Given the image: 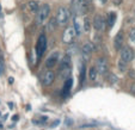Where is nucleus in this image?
<instances>
[{"mask_svg":"<svg viewBox=\"0 0 135 130\" xmlns=\"http://www.w3.org/2000/svg\"><path fill=\"white\" fill-rule=\"evenodd\" d=\"M132 92H133V93H135V84L132 85Z\"/></svg>","mask_w":135,"mask_h":130,"instance_id":"obj_27","label":"nucleus"},{"mask_svg":"<svg viewBox=\"0 0 135 130\" xmlns=\"http://www.w3.org/2000/svg\"><path fill=\"white\" fill-rule=\"evenodd\" d=\"M74 30H75V33H76V35H80V28H79V24H78V21H76V18L74 19Z\"/></svg>","mask_w":135,"mask_h":130,"instance_id":"obj_22","label":"nucleus"},{"mask_svg":"<svg viewBox=\"0 0 135 130\" xmlns=\"http://www.w3.org/2000/svg\"><path fill=\"white\" fill-rule=\"evenodd\" d=\"M4 73V61H3V55L0 54V75Z\"/></svg>","mask_w":135,"mask_h":130,"instance_id":"obj_24","label":"nucleus"},{"mask_svg":"<svg viewBox=\"0 0 135 130\" xmlns=\"http://www.w3.org/2000/svg\"><path fill=\"white\" fill-rule=\"evenodd\" d=\"M116 18H117V16H116L115 12H110L109 14H108V18H107L108 28H112V26H114L115 22H116Z\"/></svg>","mask_w":135,"mask_h":130,"instance_id":"obj_14","label":"nucleus"},{"mask_svg":"<svg viewBox=\"0 0 135 130\" xmlns=\"http://www.w3.org/2000/svg\"><path fill=\"white\" fill-rule=\"evenodd\" d=\"M85 71H86V69H85V64L81 63L80 64V82H81V84L85 81Z\"/></svg>","mask_w":135,"mask_h":130,"instance_id":"obj_18","label":"nucleus"},{"mask_svg":"<svg viewBox=\"0 0 135 130\" xmlns=\"http://www.w3.org/2000/svg\"><path fill=\"white\" fill-rule=\"evenodd\" d=\"M108 79H109V81L111 82V84H115V82L117 81V77L114 75V74H109V75H108Z\"/></svg>","mask_w":135,"mask_h":130,"instance_id":"obj_21","label":"nucleus"},{"mask_svg":"<svg viewBox=\"0 0 135 130\" xmlns=\"http://www.w3.org/2000/svg\"><path fill=\"white\" fill-rule=\"evenodd\" d=\"M87 1H89V3H90V1H92V0H87Z\"/></svg>","mask_w":135,"mask_h":130,"instance_id":"obj_31","label":"nucleus"},{"mask_svg":"<svg viewBox=\"0 0 135 130\" xmlns=\"http://www.w3.org/2000/svg\"><path fill=\"white\" fill-rule=\"evenodd\" d=\"M0 13H1V6H0Z\"/></svg>","mask_w":135,"mask_h":130,"instance_id":"obj_30","label":"nucleus"},{"mask_svg":"<svg viewBox=\"0 0 135 130\" xmlns=\"http://www.w3.org/2000/svg\"><path fill=\"white\" fill-rule=\"evenodd\" d=\"M97 73L98 74H105L108 72V60L105 57H100L97 60Z\"/></svg>","mask_w":135,"mask_h":130,"instance_id":"obj_7","label":"nucleus"},{"mask_svg":"<svg viewBox=\"0 0 135 130\" xmlns=\"http://www.w3.org/2000/svg\"><path fill=\"white\" fill-rule=\"evenodd\" d=\"M69 18V12L65 7H59L57 10V14H56V24L60 25H65L67 23Z\"/></svg>","mask_w":135,"mask_h":130,"instance_id":"obj_2","label":"nucleus"},{"mask_svg":"<svg viewBox=\"0 0 135 130\" xmlns=\"http://www.w3.org/2000/svg\"><path fill=\"white\" fill-rule=\"evenodd\" d=\"M75 36H76V33H75L74 28H67L64 32V36H62V41H64V43L71 44L74 41Z\"/></svg>","mask_w":135,"mask_h":130,"instance_id":"obj_5","label":"nucleus"},{"mask_svg":"<svg viewBox=\"0 0 135 130\" xmlns=\"http://www.w3.org/2000/svg\"><path fill=\"white\" fill-rule=\"evenodd\" d=\"M112 3H114V5H120L122 3V0H112Z\"/></svg>","mask_w":135,"mask_h":130,"instance_id":"obj_25","label":"nucleus"},{"mask_svg":"<svg viewBox=\"0 0 135 130\" xmlns=\"http://www.w3.org/2000/svg\"><path fill=\"white\" fill-rule=\"evenodd\" d=\"M107 1H108V0H100V3H102V4H107Z\"/></svg>","mask_w":135,"mask_h":130,"instance_id":"obj_29","label":"nucleus"},{"mask_svg":"<svg viewBox=\"0 0 135 130\" xmlns=\"http://www.w3.org/2000/svg\"><path fill=\"white\" fill-rule=\"evenodd\" d=\"M87 7H89V1L87 0H78L76 3V12L78 14H85L87 11Z\"/></svg>","mask_w":135,"mask_h":130,"instance_id":"obj_9","label":"nucleus"},{"mask_svg":"<svg viewBox=\"0 0 135 130\" xmlns=\"http://www.w3.org/2000/svg\"><path fill=\"white\" fill-rule=\"evenodd\" d=\"M84 30L86 31V32H89V31L91 30V22H90V19L87 17L84 19Z\"/></svg>","mask_w":135,"mask_h":130,"instance_id":"obj_19","label":"nucleus"},{"mask_svg":"<svg viewBox=\"0 0 135 130\" xmlns=\"http://www.w3.org/2000/svg\"><path fill=\"white\" fill-rule=\"evenodd\" d=\"M37 18H36V21H37V24H43L44 21H46L47 18L49 16V12H50V7H49L47 4H43L41 7L38 8L37 11Z\"/></svg>","mask_w":135,"mask_h":130,"instance_id":"obj_1","label":"nucleus"},{"mask_svg":"<svg viewBox=\"0 0 135 130\" xmlns=\"http://www.w3.org/2000/svg\"><path fill=\"white\" fill-rule=\"evenodd\" d=\"M54 80H55V74L51 71L44 72V74L42 75V84H43L44 86H50L54 82Z\"/></svg>","mask_w":135,"mask_h":130,"instance_id":"obj_8","label":"nucleus"},{"mask_svg":"<svg viewBox=\"0 0 135 130\" xmlns=\"http://www.w3.org/2000/svg\"><path fill=\"white\" fill-rule=\"evenodd\" d=\"M8 84H13V78H8Z\"/></svg>","mask_w":135,"mask_h":130,"instance_id":"obj_26","label":"nucleus"},{"mask_svg":"<svg viewBox=\"0 0 135 130\" xmlns=\"http://www.w3.org/2000/svg\"><path fill=\"white\" fill-rule=\"evenodd\" d=\"M114 46L117 50H120V49L122 48V46H123V35H122V32H118L117 35H116L115 41H114Z\"/></svg>","mask_w":135,"mask_h":130,"instance_id":"obj_13","label":"nucleus"},{"mask_svg":"<svg viewBox=\"0 0 135 130\" xmlns=\"http://www.w3.org/2000/svg\"><path fill=\"white\" fill-rule=\"evenodd\" d=\"M134 59V51L130 47H124V48H121V60L124 62H130Z\"/></svg>","mask_w":135,"mask_h":130,"instance_id":"obj_4","label":"nucleus"},{"mask_svg":"<svg viewBox=\"0 0 135 130\" xmlns=\"http://www.w3.org/2000/svg\"><path fill=\"white\" fill-rule=\"evenodd\" d=\"M69 64H71V56L67 54V55H65V56L62 57L61 61H60V68H64V67H69Z\"/></svg>","mask_w":135,"mask_h":130,"instance_id":"obj_15","label":"nucleus"},{"mask_svg":"<svg viewBox=\"0 0 135 130\" xmlns=\"http://www.w3.org/2000/svg\"><path fill=\"white\" fill-rule=\"evenodd\" d=\"M97 69H96V67H91L90 68V73H89V78L90 80H92V81H94V80L97 79Z\"/></svg>","mask_w":135,"mask_h":130,"instance_id":"obj_17","label":"nucleus"},{"mask_svg":"<svg viewBox=\"0 0 135 130\" xmlns=\"http://www.w3.org/2000/svg\"><path fill=\"white\" fill-rule=\"evenodd\" d=\"M93 50H94V46L91 43V42H87V43H85L84 46H83V49H81V51H83V54H84L85 57L89 56V55H91Z\"/></svg>","mask_w":135,"mask_h":130,"instance_id":"obj_12","label":"nucleus"},{"mask_svg":"<svg viewBox=\"0 0 135 130\" xmlns=\"http://www.w3.org/2000/svg\"><path fill=\"white\" fill-rule=\"evenodd\" d=\"M47 49V37L44 35H41L38 37V41H37V47H36V50H37V57L41 59L42 55L44 54Z\"/></svg>","mask_w":135,"mask_h":130,"instance_id":"obj_3","label":"nucleus"},{"mask_svg":"<svg viewBox=\"0 0 135 130\" xmlns=\"http://www.w3.org/2000/svg\"><path fill=\"white\" fill-rule=\"evenodd\" d=\"M72 85H73V80H72V78H67L66 81H65L64 88H62V97L64 98H66L67 96L69 94L71 88H72Z\"/></svg>","mask_w":135,"mask_h":130,"instance_id":"obj_11","label":"nucleus"},{"mask_svg":"<svg viewBox=\"0 0 135 130\" xmlns=\"http://www.w3.org/2000/svg\"><path fill=\"white\" fill-rule=\"evenodd\" d=\"M28 7H29V10H30L31 12H37L38 8H40V3L35 1V0L29 1V3H28Z\"/></svg>","mask_w":135,"mask_h":130,"instance_id":"obj_16","label":"nucleus"},{"mask_svg":"<svg viewBox=\"0 0 135 130\" xmlns=\"http://www.w3.org/2000/svg\"><path fill=\"white\" fill-rule=\"evenodd\" d=\"M12 119H13V121H17V119H18V116H17V115H15V116L12 117Z\"/></svg>","mask_w":135,"mask_h":130,"instance_id":"obj_28","label":"nucleus"},{"mask_svg":"<svg viewBox=\"0 0 135 130\" xmlns=\"http://www.w3.org/2000/svg\"><path fill=\"white\" fill-rule=\"evenodd\" d=\"M118 68H120L121 72H124L126 68H127V62H124V61H122V60H121V61L118 62Z\"/></svg>","mask_w":135,"mask_h":130,"instance_id":"obj_20","label":"nucleus"},{"mask_svg":"<svg viewBox=\"0 0 135 130\" xmlns=\"http://www.w3.org/2000/svg\"><path fill=\"white\" fill-rule=\"evenodd\" d=\"M129 38L132 39L133 42H135V28H133L132 30L129 31Z\"/></svg>","mask_w":135,"mask_h":130,"instance_id":"obj_23","label":"nucleus"},{"mask_svg":"<svg viewBox=\"0 0 135 130\" xmlns=\"http://www.w3.org/2000/svg\"><path fill=\"white\" fill-rule=\"evenodd\" d=\"M0 115H1V113H0Z\"/></svg>","mask_w":135,"mask_h":130,"instance_id":"obj_32","label":"nucleus"},{"mask_svg":"<svg viewBox=\"0 0 135 130\" xmlns=\"http://www.w3.org/2000/svg\"><path fill=\"white\" fill-rule=\"evenodd\" d=\"M93 28L97 31H100L104 29V19L100 14H96L93 18Z\"/></svg>","mask_w":135,"mask_h":130,"instance_id":"obj_10","label":"nucleus"},{"mask_svg":"<svg viewBox=\"0 0 135 130\" xmlns=\"http://www.w3.org/2000/svg\"><path fill=\"white\" fill-rule=\"evenodd\" d=\"M59 56H60L59 51H54L53 54H50L49 57L47 59V61H46V67L47 68H53V67H55L56 63H57V61H59Z\"/></svg>","mask_w":135,"mask_h":130,"instance_id":"obj_6","label":"nucleus"}]
</instances>
